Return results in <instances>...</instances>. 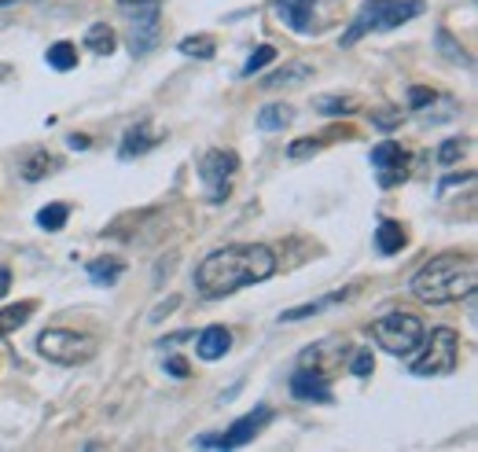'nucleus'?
<instances>
[{
  "mask_svg": "<svg viewBox=\"0 0 478 452\" xmlns=\"http://www.w3.org/2000/svg\"><path fill=\"white\" fill-rule=\"evenodd\" d=\"M177 306H181V298H177V295H173V298H170V302H163V306H158V309H155V313H151V320H163V316H170V309H177Z\"/></svg>",
  "mask_w": 478,
  "mask_h": 452,
  "instance_id": "e433bc0d",
  "label": "nucleus"
},
{
  "mask_svg": "<svg viewBox=\"0 0 478 452\" xmlns=\"http://www.w3.org/2000/svg\"><path fill=\"white\" fill-rule=\"evenodd\" d=\"M155 144H158V137L151 133V126H147V122H136V126H129V129H126L122 147H118V158H122V162L140 158V155H144V151H151Z\"/></svg>",
  "mask_w": 478,
  "mask_h": 452,
  "instance_id": "4468645a",
  "label": "nucleus"
},
{
  "mask_svg": "<svg viewBox=\"0 0 478 452\" xmlns=\"http://www.w3.org/2000/svg\"><path fill=\"white\" fill-rule=\"evenodd\" d=\"M166 375L170 379H188V361L184 357H170L166 361Z\"/></svg>",
  "mask_w": 478,
  "mask_h": 452,
  "instance_id": "c9c22d12",
  "label": "nucleus"
},
{
  "mask_svg": "<svg viewBox=\"0 0 478 452\" xmlns=\"http://www.w3.org/2000/svg\"><path fill=\"white\" fill-rule=\"evenodd\" d=\"M342 357H346V346L335 343V338H324V343H316V346H309V350L302 353V364H313L316 372H324V375H328Z\"/></svg>",
  "mask_w": 478,
  "mask_h": 452,
  "instance_id": "ddd939ff",
  "label": "nucleus"
},
{
  "mask_svg": "<svg viewBox=\"0 0 478 452\" xmlns=\"http://www.w3.org/2000/svg\"><path fill=\"white\" fill-rule=\"evenodd\" d=\"M419 15H423V0H364V5L357 8V15L350 19L346 33H342V48L357 44L368 33L398 30V26H405Z\"/></svg>",
  "mask_w": 478,
  "mask_h": 452,
  "instance_id": "7ed1b4c3",
  "label": "nucleus"
},
{
  "mask_svg": "<svg viewBox=\"0 0 478 452\" xmlns=\"http://www.w3.org/2000/svg\"><path fill=\"white\" fill-rule=\"evenodd\" d=\"M423 334H427V327L412 313H387L380 320H371V338H376L380 350H387L390 357H412L423 343Z\"/></svg>",
  "mask_w": 478,
  "mask_h": 452,
  "instance_id": "20e7f679",
  "label": "nucleus"
},
{
  "mask_svg": "<svg viewBox=\"0 0 478 452\" xmlns=\"http://www.w3.org/2000/svg\"><path fill=\"white\" fill-rule=\"evenodd\" d=\"M177 52L188 55V60H214L218 44H214V37H210V33H192V37H181Z\"/></svg>",
  "mask_w": 478,
  "mask_h": 452,
  "instance_id": "5701e85b",
  "label": "nucleus"
},
{
  "mask_svg": "<svg viewBox=\"0 0 478 452\" xmlns=\"http://www.w3.org/2000/svg\"><path fill=\"white\" fill-rule=\"evenodd\" d=\"M8 74H12V67H8V63H0V78H8Z\"/></svg>",
  "mask_w": 478,
  "mask_h": 452,
  "instance_id": "a19ab883",
  "label": "nucleus"
},
{
  "mask_svg": "<svg viewBox=\"0 0 478 452\" xmlns=\"http://www.w3.org/2000/svg\"><path fill=\"white\" fill-rule=\"evenodd\" d=\"M67 221H70V206L67 202H48V206L37 210V229H44V232H60Z\"/></svg>",
  "mask_w": 478,
  "mask_h": 452,
  "instance_id": "bb28decb",
  "label": "nucleus"
},
{
  "mask_svg": "<svg viewBox=\"0 0 478 452\" xmlns=\"http://www.w3.org/2000/svg\"><path fill=\"white\" fill-rule=\"evenodd\" d=\"M471 181H474V174H471V169H467V174H449V177H445V181L438 184V192L445 195L449 188H456V184H471Z\"/></svg>",
  "mask_w": 478,
  "mask_h": 452,
  "instance_id": "f704fd0d",
  "label": "nucleus"
},
{
  "mask_svg": "<svg viewBox=\"0 0 478 452\" xmlns=\"http://www.w3.org/2000/svg\"><path fill=\"white\" fill-rule=\"evenodd\" d=\"M435 41H438V48H442V55H445L449 63L471 67V55H467V52H464V48L456 44V41H453V33H449V30H438V37H435Z\"/></svg>",
  "mask_w": 478,
  "mask_h": 452,
  "instance_id": "c85d7f7f",
  "label": "nucleus"
},
{
  "mask_svg": "<svg viewBox=\"0 0 478 452\" xmlns=\"http://www.w3.org/2000/svg\"><path fill=\"white\" fill-rule=\"evenodd\" d=\"M313 107L321 110L324 118H342V115H357V99L353 96H316Z\"/></svg>",
  "mask_w": 478,
  "mask_h": 452,
  "instance_id": "393cba45",
  "label": "nucleus"
},
{
  "mask_svg": "<svg viewBox=\"0 0 478 452\" xmlns=\"http://www.w3.org/2000/svg\"><path fill=\"white\" fill-rule=\"evenodd\" d=\"M295 122V107L291 103H265L258 110V129L261 133H284Z\"/></svg>",
  "mask_w": 478,
  "mask_h": 452,
  "instance_id": "dca6fc26",
  "label": "nucleus"
},
{
  "mask_svg": "<svg viewBox=\"0 0 478 452\" xmlns=\"http://www.w3.org/2000/svg\"><path fill=\"white\" fill-rule=\"evenodd\" d=\"M67 147H70V151H85V147H89V137L74 133V137H67Z\"/></svg>",
  "mask_w": 478,
  "mask_h": 452,
  "instance_id": "58836bf2",
  "label": "nucleus"
},
{
  "mask_svg": "<svg viewBox=\"0 0 478 452\" xmlns=\"http://www.w3.org/2000/svg\"><path fill=\"white\" fill-rule=\"evenodd\" d=\"M232 350V331L225 324H210L195 334V353L199 361H221Z\"/></svg>",
  "mask_w": 478,
  "mask_h": 452,
  "instance_id": "f8f14e48",
  "label": "nucleus"
},
{
  "mask_svg": "<svg viewBox=\"0 0 478 452\" xmlns=\"http://www.w3.org/2000/svg\"><path fill=\"white\" fill-rule=\"evenodd\" d=\"M89 279L96 287H115L118 279H122V272H126V261L122 258H115V254H108V258H96V261H89Z\"/></svg>",
  "mask_w": 478,
  "mask_h": 452,
  "instance_id": "2eb2a0df",
  "label": "nucleus"
},
{
  "mask_svg": "<svg viewBox=\"0 0 478 452\" xmlns=\"http://www.w3.org/2000/svg\"><path fill=\"white\" fill-rule=\"evenodd\" d=\"M273 60H276V48H273V44H258V48L247 55V63H243L239 78H254V74H261Z\"/></svg>",
  "mask_w": 478,
  "mask_h": 452,
  "instance_id": "cd10ccee",
  "label": "nucleus"
},
{
  "mask_svg": "<svg viewBox=\"0 0 478 452\" xmlns=\"http://www.w3.org/2000/svg\"><path fill=\"white\" fill-rule=\"evenodd\" d=\"M423 353L412 361V375L419 379H431V375H449L456 372V361H460V334L453 327H435L431 338L423 334Z\"/></svg>",
  "mask_w": 478,
  "mask_h": 452,
  "instance_id": "423d86ee",
  "label": "nucleus"
},
{
  "mask_svg": "<svg viewBox=\"0 0 478 452\" xmlns=\"http://www.w3.org/2000/svg\"><path fill=\"white\" fill-rule=\"evenodd\" d=\"M12 5H30V0H0V8H12Z\"/></svg>",
  "mask_w": 478,
  "mask_h": 452,
  "instance_id": "ea45409f",
  "label": "nucleus"
},
{
  "mask_svg": "<svg viewBox=\"0 0 478 452\" xmlns=\"http://www.w3.org/2000/svg\"><path fill=\"white\" fill-rule=\"evenodd\" d=\"M316 151H321V140H295V144H287V158H291V162L313 158Z\"/></svg>",
  "mask_w": 478,
  "mask_h": 452,
  "instance_id": "72a5a7b5",
  "label": "nucleus"
},
{
  "mask_svg": "<svg viewBox=\"0 0 478 452\" xmlns=\"http://www.w3.org/2000/svg\"><path fill=\"white\" fill-rule=\"evenodd\" d=\"M371 126L383 129V133L398 129V126H401V107H390V110H371Z\"/></svg>",
  "mask_w": 478,
  "mask_h": 452,
  "instance_id": "7c9ffc66",
  "label": "nucleus"
},
{
  "mask_svg": "<svg viewBox=\"0 0 478 452\" xmlns=\"http://www.w3.org/2000/svg\"><path fill=\"white\" fill-rule=\"evenodd\" d=\"M371 165L380 169H394V165H405V151H401V144L398 140H380L376 147H371Z\"/></svg>",
  "mask_w": 478,
  "mask_h": 452,
  "instance_id": "a878e982",
  "label": "nucleus"
},
{
  "mask_svg": "<svg viewBox=\"0 0 478 452\" xmlns=\"http://www.w3.org/2000/svg\"><path fill=\"white\" fill-rule=\"evenodd\" d=\"M408 243V236H405V229L398 221H380L376 224V250L383 254V258H390V254H401V247Z\"/></svg>",
  "mask_w": 478,
  "mask_h": 452,
  "instance_id": "f3484780",
  "label": "nucleus"
},
{
  "mask_svg": "<svg viewBox=\"0 0 478 452\" xmlns=\"http://www.w3.org/2000/svg\"><path fill=\"white\" fill-rule=\"evenodd\" d=\"M350 298V291H335V295H324V298H316V302H305V306H295V309H287V313H280V324H295V320H309V316H316L321 309H328V306H342Z\"/></svg>",
  "mask_w": 478,
  "mask_h": 452,
  "instance_id": "a211bd4d",
  "label": "nucleus"
},
{
  "mask_svg": "<svg viewBox=\"0 0 478 452\" xmlns=\"http://www.w3.org/2000/svg\"><path fill=\"white\" fill-rule=\"evenodd\" d=\"M118 5H140V0H118Z\"/></svg>",
  "mask_w": 478,
  "mask_h": 452,
  "instance_id": "79ce46f5",
  "label": "nucleus"
},
{
  "mask_svg": "<svg viewBox=\"0 0 478 452\" xmlns=\"http://www.w3.org/2000/svg\"><path fill=\"white\" fill-rule=\"evenodd\" d=\"M33 309H37V302H15V306H5V309H0V338H8V334H15L19 327H26L30 316H33Z\"/></svg>",
  "mask_w": 478,
  "mask_h": 452,
  "instance_id": "6ab92c4d",
  "label": "nucleus"
},
{
  "mask_svg": "<svg viewBox=\"0 0 478 452\" xmlns=\"http://www.w3.org/2000/svg\"><path fill=\"white\" fill-rule=\"evenodd\" d=\"M464 151H467V140L449 137V140L438 147V165H453V162H460V158H464Z\"/></svg>",
  "mask_w": 478,
  "mask_h": 452,
  "instance_id": "c756f323",
  "label": "nucleus"
},
{
  "mask_svg": "<svg viewBox=\"0 0 478 452\" xmlns=\"http://www.w3.org/2000/svg\"><path fill=\"white\" fill-rule=\"evenodd\" d=\"M56 165H60V158H56V155H48V151H33V155L19 165V174H23V181H26V184H37V181H44Z\"/></svg>",
  "mask_w": 478,
  "mask_h": 452,
  "instance_id": "aec40b11",
  "label": "nucleus"
},
{
  "mask_svg": "<svg viewBox=\"0 0 478 452\" xmlns=\"http://www.w3.org/2000/svg\"><path fill=\"white\" fill-rule=\"evenodd\" d=\"M126 8V37L133 55H147L158 44V0H140Z\"/></svg>",
  "mask_w": 478,
  "mask_h": 452,
  "instance_id": "6e6552de",
  "label": "nucleus"
},
{
  "mask_svg": "<svg viewBox=\"0 0 478 452\" xmlns=\"http://www.w3.org/2000/svg\"><path fill=\"white\" fill-rule=\"evenodd\" d=\"M309 74H313V71H309V63H287V67L273 71V74L265 78L261 85H265V89H291V85H302Z\"/></svg>",
  "mask_w": 478,
  "mask_h": 452,
  "instance_id": "4be33fe9",
  "label": "nucleus"
},
{
  "mask_svg": "<svg viewBox=\"0 0 478 452\" xmlns=\"http://www.w3.org/2000/svg\"><path fill=\"white\" fill-rule=\"evenodd\" d=\"M37 353L52 364L78 368V364H89L96 357V338L70 331V327H48L37 334Z\"/></svg>",
  "mask_w": 478,
  "mask_h": 452,
  "instance_id": "39448f33",
  "label": "nucleus"
},
{
  "mask_svg": "<svg viewBox=\"0 0 478 452\" xmlns=\"http://www.w3.org/2000/svg\"><path fill=\"white\" fill-rule=\"evenodd\" d=\"M239 174V155L229 147H214L199 158V184L210 206H221L232 195V181Z\"/></svg>",
  "mask_w": 478,
  "mask_h": 452,
  "instance_id": "0eeeda50",
  "label": "nucleus"
},
{
  "mask_svg": "<svg viewBox=\"0 0 478 452\" xmlns=\"http://www.w3.org/2000/svg\"><path fill=\"white\" fill-rule=\"evenodd\" d=\"M350 372H353L357 379H368L371 372H376V357H371V350H368V346L353 353V361H350Z\"/></svg>",
  "mask_w": 478,
  "mask_h": 452,
  "instance_id": "2f4dec72",
  "label": "nucleus"
},
{
  "mask_svg": "<svg viewBox=\"0 0 478 452\" xmlns=\"http://www.w3.org/2000/svg\"><path fill=\"white\" fill-rule=\"evenodd\" d=\"M273 419V409H265V405H258L254 412H247V416H239L225 434H199L192 445L195 448H239V445H247V441H254L258 438V430Z\"/></svg>",
  "mask_w": 478,
  "mask_h": 452,
  "instance_id": "1a4fd4ad",
  "label": "nucleus"
},
{
  "mask_svg": "<svg viewBox=\"0 0 478 452\" xmlns=\"http://www.w3.org/2000/svg\"><path fill=\"white\" fill-rule=\"evenodd\" d=\"M276 272V254L265 243H232L206 254L195 265V291L202 298H225L243 287L265 284Z\"/></svg>",
  "mask_w": 478,
  "mask_h": 452,
  "instance_id": "f257e3e1",
  "label": "nucleus"
},
{
  "mask_svg": "<svg viewBox=\"0 0 478 452\" xmlns=\"http://www.w3.org/2000/svg\"><path fill=\"white\" fill-rule=\"evenodd\" d=\"M474 287H478V268H474V258L467 254H438L431 261H423L408 279L412 298L427 306H449V302L471 298Z\"/></svg>",
  "mask_w": 478,
  "mask_h": 452,
  "instance_id": "f03ea898",
  "label": "nucleus"
},
{
  "mask_svg": "<svg viewBox=\"0 0 478 452\" xmlns=\"http://www.w3.org/2000/svg\"><path fill=\"white\" fill-rule=\"evenodd\" d=\"M12 291V268L8 265H0V298H5Z\"/></svg>",
  "mask_w": 478,
  "mask_h": 452,
  "instance_id": "4c0bfd02",
  "label": "nucleus"
},
{
  "mask_svg": "<svg viewBox=\"0 0 478 452\" xmlns=\"http://www.w3.org/2000/svg\"><path fill=\"white\" fill-rule=\"evenodd\" d=\"M85 48H89L92 55H111V52L118 48V33H115L108 23H92V26L85 30Z\"/></svg>",
  "mask_w": 478,
  "mask_h": 452,
  "instance_id": "412c9836",
  "label": "nucleus"
},
{
  "mask_svg": "<svg viewBox=\"0 0 478 452\" xmlns=\"http://www.w3.org/2000/svg\"><path fill=\"white\" fill-rule=\"evenodd\" d=\"M435 99H438V92H435V89H423V85L408 89V107H412V110H427Z\"/></svg>",
  "mask_w": 478,
  "mask_h": 452,
  "instance_id": "473e14b6",
  "label": "nucleus"
},
{
  "mask_svg": "<svg viewBox=\"0 0 478 452\" xmlns=\"http://www.w3.org/2000/svg\"><path fill=\"white\" fill-rule=\"evenodd\" d=\"M44 60H48V67L52 71H74L78 67V44H70V41H56L48 52H44Z\"/></svg>",
  "mask_w": 478,
  "mask_h": 452,
  "instance_id": "b1692460",
  "label": "nucleus"
},
{
  "mask_svg": "<svg viewBox=\"0 0 478 452\" xmlns=\"http://www.w3.org/2000/svg\"><path fill=\"white\" fill-rule=\"evenodd\" d=\"M291 393L295 401H309V405H332V382L324 372H316L309 364H302L291 375Z\"/></svg>",
  "mask_w": 478,
  "mask_h": 452,
  "instance_id": "9b49d317",
  "label": "nucleus"
},
{
  "mask_svg": "<svg viewBox=\"0 0 478 452\" xmlns=\"http://www.w3.org/2000/svg\"><path fill=\"white\" fill-rule=\"evenodd\" d=\"M273 8L280 15V23L302 37L309 33H321L324 30V19H321V0H273Z\"/></svg>",
  "mask_w": 478,
  "mask_h": 452,
  "instance_id": "9d476101",
  "label": "nucleus"
}]
</instances>
